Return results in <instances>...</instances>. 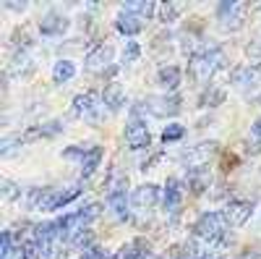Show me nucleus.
<instances>
[{"mask_svg":"<svg viewBox=\"0 0 261 259\" xmlns=\"http://www.w3.org/2000/svg\"><path fill=\"white\" fill-rule=\"evenodd\" d=\"M225 228H227V223L222 218V212H206L196 220L193 233L199 236V239H204L206 244H225V239H227Z\"/></svg>","mask_w":261,"mask_h":259,"instance_id":"f257e3e1","label":"nucleus"},{"mask_svg":"<svg viewBox=\"0 0 261 259\" xmlns=\"http://www.w3.org/2000/svg\"><path fill=\"white\" fill-rule=\"evenodd\" d=\"M222 66V53L217 50V48H212V50H206V53H196V55H191V60H188V74L193 76V79H209L217 68Z\"/></svg>","mask_w":261,"mask_h":259,"instance_id":"f03ea898","label":"nucleus"},{"mask_svg":"<svg viewBox=\"0 0 261 259\" xmlns=\"http://www.w3.org/2000/svg\"><path fill=\"white\" fill-rule=\"evenodd\" d=\"M73 110L79 115H86L92 123H99V118H102V100H97L94 92H81L73 100Z\"/></svg>","mask_w":261,"mask_h":259,"instance_id":"7ed1b4c3","label":"nucleus"},{"mask_svg":"<svg viewBox=\"0 0 261 259\" xmlns=\"http://www.w3.org/2000/svg\"><path fill=\"white\" fill-rule=\"evenodd\" d=\"M125 144H128L130 149H144V147H149V144H151V134H149L146 123L130 121V123L125 126Z\"/></svg>","mask_w":261,"mask_h":259,"instance_id":"20e7f679","label":"nucleus"},{"mask_svg":"<svg viewBox=\"0 0 261 259\" xmlns=\"http://www.w3.org/2000/svg\"><path fill=\"white\" fill-rule=\"evenodd\" d=\"M251 212H253V204L251 202H230L225 209H222V218L227 225H246V220L251 218Z\"/></svg>","mask_w":261,"mask_h":259,"instance_id":"39448f33","label":"nucleus"},{"mask_svg":"<svg viewBox=\"0 0 261 259\" xmlns=\"http://www.w3.org/2000/svg\"><path fill=\"white\" fill-rule=\"evenodd\" d=\"M65 27H68V21H65L60 13H55V11H50V13H45L39 18V32L45 37H58V34L65 32Z\"/></svg>","mask_w":261,"mask_h":259,"instance_id":"423d86ee","label":"nucleus"},{"mask_svg":"<svg viewBox=\"0 0 261 259\" xmlns=\"http://www.w3.org/2000/svg\"><path fill=\"white\" fill-rule=\"evenodd\" d=\"M183 191H186V186L180 183V181H167V186H165V191H162V204H165V209H178L180 207V202H183Z\"/></svg>","mask_w":261,"mask_h":259,"instance_id":"0eeeda50","label":"nucleus"},{"mask_svg":"<svg viewBox=\"0 0 261 259\" xmlns=\"http://www.w3.org/2000/svg\"><path fill=\"white\" fill-rule=\"evenodd\" d=\"M130 202H134L136 207H154V204L160 202V189L151 186V183L139 186V189L134 191V197H130Z\"/></svg>","mask_w":261,"mask_h":259,"instance_id":"6e6552de","label":"nucleus"},{"mask_svg":"<svg viewBox=\"0 0 261 259\" xmlns=\"http://www.w3.org/2000/svg\"><path fill=\"white\" fill-rule=\"evenodd\" d=\"M110 60H113V48L110 45H99V48H94V50H89V55H86V66L89 68H102L105 71V66H110Z\"/></svg>","mask_w":261,"mask_h":259,"instance_id":"1a4fd4ad","label":"nucleus"},{"mask_svg":"<svg viewBox=\"0 0 261 259\" xmlns=\"http://www.w3.org/2000/svg\"><path fill=\"white\" fill-rule=\"evenodd\" d=\"M115 27H118V32H120V34L134 37V34H139V32H141V27H144V24H141V18H139V16L123 11V13L115 18Z\"/></svg>","mask_w":261,"mask_h":259,"instance_id":"9d476101","label":"nucleus"},{"mask_svg":"<svg viewBox=\"0 0 261 259\" xmlns=\"http://www.w3.org/2000/svg\"><path fill=\"white\" fill-rule=\"evenodd\" d=\"M102 105L110 107V110H120V107L125 105V92H123V86H120V84L105 86V92H102Z\"/></svg>","mask_w":261,"mask_h":259,"instance_id":"9b49d317","label":"nucleus"},{"mask_svg":"<svg viewBox=\"0 0 261 259\" xmlns=\"http://www.w3.org/2000/svg\"><path fill=\"white\" fill-rule=\"evenodd\" d=\"M63 131V123L60 121H45V123H39V126H34V128H29V131L24 134V139H47V136H55V134H60Z\"/></svg>","mask_w":261,"mask_h":259,"instance_id":"f8f14e48","label":"nucleus"},{"mask_svg":"<svg viewBox=\"0 0 261 259\" xmlns=\"http://www.w3.org/2000/svg\"><path fill=\"white\" fill-rule=\"evenodd\" d=\"M151 110L160 113V115H175L180 110V97L178 95H167V97H160L151 102Z\"/></svg>","mask_w":261,"mask_h":259,"instance_id":"ddd939ff","label":"nucleus"},{"mask_svg":"<svg viewBox=\"0 0 261 259\" xmlns=\"http://www.w3.org/2000/svg\"><path fill=\"white\" fill-rule=\"evenodd\" d=\"M214 149V144L212 142H206V144H201V147H196V149H188V152L183 155V160H186V165H191V168H201L204 162H206V155Z\"/></svg>","mask_w":261,"mask_h":259,"instance_id":"4468645a","label":"nucleus"},{"mask_svg":"<svg viewBox=\"0 0 261 259\" xmlns=\"http://www.w3.org/2000/svg\"><path fill=\"white\" fill-rule=\"evenodd\" d=\"M157 84L162 86V89H175V86L180 84V68H175V66L160 68V74H157Z\"/></svg>","mask_w":261,"mask_h":259,"instance_id":"2eb2a0df","label":"nucleus"},{"mask_svg":"<svg viewBox=\"0 0 261 259\" xmlns=\"http://www.w3.org/2000/svg\"><path fill=\"white\" fill-rule=\"evenodd\" d=\"M99 162H102V149L99 147L86 149V155L81 160V173H84V176H92V173L99 168Z\"/></svg>","mask_w":261,"mask_h":259,"instance_id":"dca6fc26","label":"nucleus"},{"mask_svg":"<svg viewBox=\"0 0 261 259\" xmlns=\"http://www.w3.org/2000/svg\"><path fill=\"white\" fill-rule=\"evenodd\" d=\"M146 246H149V244H144V241H134V244L123 246V249L115 254V259H144V254L149 251Z\"/></svg>","mask_w":261,"mask_h":259,"instance_id":"f3484780","label":"nucleus"},{"mask_svg":"<svg viewBox=\"0 0 261 259\" xmlns=\"http://www.w3.org/2000/svg\"><path fill=\"white\" fill-rule=\"evenodd\" d=\"M73 74H76V66H73L71 60H58V63H55V68H53V79H55L58 84L71 81Z\"/></svg>","mask_w":261,"mask_h":259,"instance_id":"a211bd4d","label":"nucleus"},{"mask_svg":"<svg viewBox=\"0 0 261 259\" xmlns=\"http://www.w3.org/2000/svg\"><path fill=\"white\" fill-rule=\"evenodd\" d=\"M99 215H102V204H97V202H94V204H84V207L76 212V218H79L81 228H86L92 220H97Z\"/></svg>","mask_w":261,"mask_h":259,"instance_id":"6ab92c4d","label":"nucleus"},{"mask_svg":"<svg viewBox=\"0 0 261 259\" xmlns=\"http://www.w3.org/2000/svg\"><path fill=\"white\" fill-rule=\"evenodd\" d=\"M123 11L134 13V16L139 13V18H141V16H146V18H149L151 13L157 11V6H154V3H144V0H130V3H125V6H123Z\"/></svg>","mask_w":261,"mask_h":259,"instance_id":"aec40b11","label":"nucleus"},{"mask_svg":"<svg viewBox=\"0 0 261 259\" xmlns=\"http://www.w3.org/2000/svg\"><path fill=\"white\" fill-rule=\"evenodd\" d=\"M110 209L120 220H128V197L125 194H110Z\"/></svg>","mask_w":261,"mask_h":259,"instance_id":"412c9836","label":"nucleus"},{"mask_svg":"<svg viewBox=\"0 0 261 259\" xmlns=\"http://www.w3.org/2000/svg\"><path fill=\"white\" fill-rule=\"evenodd\" d=\"M71 244H73L76 249H86V251H89V249H94V233L84 228V230H79L73 239H71Z\"/></svg>","mask_w":261,"mask_h":259,"instance_id":"4be33fe9","label":"nucleus"},{"mask_svg":"<svg viewBox=\"0 0 261 259\" xmlns=\"http://www.w3.org/2000/svg\"><path fill=\"white\" fill-rule=\"evenodd\" d=\"M183 136H186V126H180V123H167L165 131H162L165 142H180Z\"/></svg>","mask_w":261,"mask_h":259,"instance_id":"5701e85b","label":"nucleus"},{"mask_svg":"<svg viewBox=\"0 0 261 259\" xmlns=\"http://www.w3.org/2000/svg\"><path fill=\"white\" fill-rule=\"evenodd\" d=\"M209 183H212V178L206 176V173H191V176H188V189H191V191H196V194L204 191Z\"/></svg>","mask_w":261,"mask_h":259,"instance_id":"b1692460","label":"nucleus"},{"mask_svg":"<svg viewBox=\"0 0 261 259\" xmlns=\"http://www.w3.org/2000/svg\"><path fill=\"white\" fill-rule=\"evenodd\" d=\"M225 102V92L222 89H217V86H212V89H206L204 95H201V105L206 107H214V105H222Z\"/></svg>","mask_w":261,"mask_h":259,"instance_id":"393cba45","label":"nucleus"},{"mask_svg":"<svg viewBox=\"0 0 261 259\" xmlns=\"http://www.w3.org/2000/svg\"><path fill=\"white\" fill-rule=\"evenodd\" d=\"M180 11H183L180 3H162V6H160V13H162L160 18H165V21H175Z\"/></svg>","mask_w":261,"mask_h":259,"instance_id":"a878e982","label":"nucleus"},{"mask_svg":"<svg viewBox=\"0 0 261 259\" xmlns=\"http://www.w3.org/2000/svg\"><path fill=\"white\" fill-rule=\"evenodd\" d=\"M253 81V71H248V68H235L232 71V84L235 86H248Z\"/></svg>","mask_w":261,"mask_h":259,"instance_id":"bb28decb","label":"nucleus"},{"mask_svg":"<svg viewBox=\"0 0 261 259\" xmlns=\"http://www.w3.org/2000/svg\"><path fill=\"white\" fill-rule=\"evenodd\" d=\"M139 55H141V50H139L136 42H128V45L123 48V58H125V60H136Z\"/></svg>","mask_w":261,"mask_h":259,"instance_id":"cd10ccee","label":"nucleus"},{"mask_svg":"<svg viewBox=\"0 0 261 259\" xmlns=\"http://www.w3.org/2000/svg\"><path fill=\"white\" fill-rule=\"evenodd\" d=\"M84 155H86V152H84L81 147H68V149L63 152V157H65V160H79V162L84 160Z\"/></svg>","mask_w":261,"mask_h":259,"instance_id":"c85d7f7f","label":"nucleus"},{"mask_svg":"<svg viewBox=\"0 0 261 259\" xmlns=\"http://www.w3.org/2000/svg\"><path fill=\"white\" fill-rule=\"evenodd\" d=\"M81 259H115V256H113V254H107V251H102V249H97V246H94V249H89V251H86V254H84Z\"/></svg>","mask_w":261,"mask_h":259,"instance_id":"c756f323","label":"nucleus"},{"mask_svg":"<svg viewBox=\"0 0 261 259\" xmlns=\"http://www.w3.org/2000/svg\"><path fill=\"white\" fill-rule=\"evenodd\" d=\"M248 58L261 68V48H258V45H251V48H248Z\"/></svg>","mask_w":261,"mask_h":259,"instance_id":"7c9ffc66","label":"nucleus"},{"mask_svg":"<svg viewBox=\"0 0 261 259\" xmlns=\"http://www.w3.org/2000/svg\"><path fill=\"white\" fill-rule=\"evenodd\" d=\"M246 149H248L251 155H258V152H261V139H256V136L248 139V142H246Z\"/></svg>","mask_w":261,"mask_h":259,"instance_id":"2f4dec72","label":"nucleus"},{"mask_svg":"<svg viewBox=\"0 0 261 259\" xmlns=\"http://www.w3.org/2000/svg\"><path fill=\"white\" fill-rule=\"evenodd\" d=\"M235 165H238V157H235V155H225V157H222V168H225V170H227V168H235Z\"/></svg>","mask_w":261,"mask_h":259,"instance_id":"473e14b6","label":"nucleus"},{"mask_svg":"<svg viewBox=\"0 0 261 259\" xmlns=\"http://www.w3.org/2000/svg\"><path fill=\"white\" fill-rule=\"evenodd\" d=\"M251 134H253L256 139H261V118H258V121L253 123V128H251Z\"/></svg>","mask_w":261,"mask_h":259,"instance_id":"72a5a7b5","label":"nucleus"},{"mask_svg":"<svg viewBox=\"0 0 261 259\" xmlns=\"http://www.w3.org/2000/svg\"><path fill=\"white\" fill-rule=\"evenodd\" d=\"M8 8H11V11H24L27 3H8Z\"/></svg>","mask_w":261,"mask_h":259,"instance_id":"f704fd0d","label":"nucleus"},{"mask_svg":"<svg viewBox=\"0 0 261 259\" xmlns=\"http://www.w3.org/2000/svg\"><path fill=\"white\" fill-rule=\"evenodd\" d=\"M199 259H220V256H214V254H204V256H199Z\"/></svg>","mask_w":261,"mask_h":259,"instance_id":"c9c22d12","label":"nucleus"}]
</instances>
